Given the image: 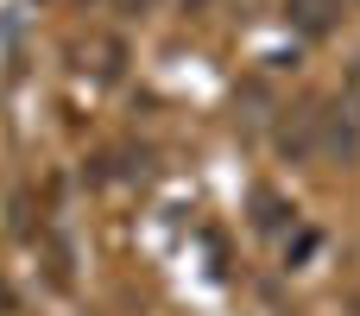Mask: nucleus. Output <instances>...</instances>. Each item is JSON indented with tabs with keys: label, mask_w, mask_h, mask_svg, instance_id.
I'll list each match as a JSON object with an SVG mask.
<instances>
[{
	"label": "nucleus",
	"mask_w": 360,
	"mask_h": 316,
	"mask_svg": "<svg viewBox=\"0 0 360 316\" xmlns=\"http://www.w3.org/2000/svg\"><path fill=\"white\" fill-rule=\"evenodd\" d=\"M342 6L348 0H285V19L304 32V38H329L342 25Z\"/></svg>",
	"instance_id": "f257e3e1"
},
{
	"label": "nucleus",
	"mask_w": 360,
	"mask_h": 316,
	"mask_svg": "<svg viewBox=\"0 0 360 316\" xmlns=\"http://www.w3.org/2000/svg\"><path fill=\"white\" fill-rule=\"evenodd\" d=\"M278 146H285L291 158H316V152H323V114H316V108H297V114L285 120Z\"/></svg>",
	"instance_id": "f03ea898"
},
{
	"label": "nucleus",
	"mask_w": 360,
	"mask_h": 316,
	"mask_svg": "<svg viewBox=\"0 0 360 316\" xmlns=\"http://www.w3.org/2000/svg\"><path fill=\"white\" fill-rule=\"evenodd\" d=\"M348 114H354V120H360V57H354V63H348Z\"/></svg>",
	"instance_id": "7ed1b4c3"
},
{
	"label": "nucleus",
	"mask_w": 360,
	"mask_h": 316,
	"mask_svg": "<svg viewBox=\"0 0 360 316\" xmlns=\"http://www.w3.org/2000/svg\"><path fill=\"white\" fill-rule=\"evenodd\" d=\"M0 310H13V291H6V285H0Z\"/></svg>",
	"instance_id": "20e7f679"
}]
</instances>
